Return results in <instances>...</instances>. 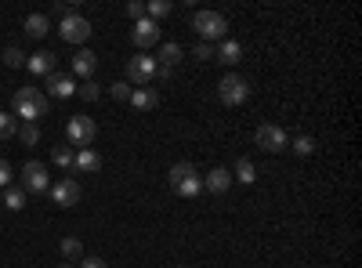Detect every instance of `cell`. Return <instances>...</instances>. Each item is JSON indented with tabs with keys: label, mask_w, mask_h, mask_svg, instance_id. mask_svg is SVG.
Wrapping results in <instances>:
<instances>
[{
	"label": "cell",
	"mask_w": 362,
	"mask_h": 268,
	"mask_svg": "<svg viewBox=\"0 0 362 268\" xmlns=\"http://www.w3.org/2000/svg\"><path fill=\"white\" fill-rule=\"evenodd\" d=\"M11 116L22 124H37L40 116H47V95L40 91V87H18L15 98H11Z\"/></svg>",
	"instance_id": "1"
},
{
	"label": "cell",
	"mask_w": 362,
	"mask_h": 268,
	"mask_svg": "<svg viewBox=\"0 0 362 268\" xmlns=\"http://www.w3.org/2000/svg\"><path fill=\"white\" fill-rule=\"evenodd\" d=\"M192 33H199L203 44H206V40H225L228 18H225L221 11H196V15H192Z\"/></svg>",
	"instance_id": "2"
},
{
	"label": "cell",
	"mask_w": 362,
	"mask_h": 268,
	"mask_svg": "<svg viewBox=\"0 0 362 268\" xmlns=\"http://www.w3.org/2000/svg\"><path fill=\"white\" fill-rule=\"evenodd\" d=\"M160 66H156V58H148V54H134L131 62H127V83L131 87H148L156 80Z\"/></svg>",
	"instance_id": "3"
},
{
	"label": "cell",
	"mask_w": 362,
	"mask_h": 268,
	"mask_svg": "<svg viewBox=\"0 0 362 268\" xmlns=\"http://www.w3.org/2000/svg\"><path fill=\"white\" fill-rule=\"evenodd\" d=\"M218 98H221L225 105H243V102L250 98V83L239 76V73H228V76H221V83H218Z\"/></svg>",
	"instance_id": "4"
},
{
	"label": "cell",
	"mask_w": 362,
	"mask_h": 268,
	"mask_svg": "<svg viewBox=\"0 0 362 268\" xmlns=\"http://www.w3.org/2000/svg\"><path fill=\"white\" fill-rule=\"evenodd\" d=\"M47 189H51L47 167L37 163V160H29V163L22 167V192H47Z\"/></svg>",
	"instance_id": "5"
},
{
	"label": "cell",
	"mask_w": 362,
	"mask_h": 268,
	"mask_svg": "<svg viewBox=\"0 0 362 268\" xmlns=\"http://www.w3.org/2000/svg\"><path fill=\"white\" fill-rule=\"evenodd\" d=\"M254 141L264 148V153H283V148L290 145V134L283 127H276V124H261L257 134H254Z\"/></svg>",
	"instance_id": "6"
},
{
	"label": "cell",
	"mask_w": 362,
	"mask_h": 268,
	"mask_svg": "<svg viewBox=\"0 0 362 268\" xmlns=\"http://www.w3.org/2000/svg\"><path fill=\"white\" fill-rule=\"evenodd\" d=\"M66 134H69V141H73V145L87 148L90 141H95L98 127H95V120H90V116H69V124H66Z\"/></svg>",
	"instance_id": "7"
},
{
	"label": "cell",
	"mask_w": 362,
	"mask_h": 268,
	"mask_svg": "<svg viewBox=\"0 0 362 268\" xmlns=\"http://www.w3.org/2000/svg\"><path fill=\"white\" fill-rule=\"evenodd\" d=\"M58 33H62V40H66V44H76V47H83V40L90 37V22H87L83 15L62 18V25H58Z\"/></svg>",
	"instance_id": "8"
},
{
	"label": "cell",
	"mask_w": 362,
	"mask_h": 268,
	"mask_svg": "<svg viewBox=\"0 0 362 268\" xmlns=\"http://www.w3.org/2000/svg\"><path fill=\"white\" fill-rule=\"evenodd\" d=\"M131 40L138 44V51L160 44V22H153V18H138L134 29H131Z\"/></svg>",
	"instance_id": "9"
},
{
	"label": "cell",
	"mask_w": 362,
	"mask_h": 268,
	"mask_svg": "<svg viewBox=\"0 0 362 268\" xmlns=\"http://www.w3.org/2000/svg\"><path fill=\"white\" fill-rule=\"evenodd\" d=\"M51 199L58 206H76L80 203V182H76V177H62V182H54L51 185Z\"/></svg>",
	"instance_id": "10"
},
{
	"label": "cell",
	"mask_w": 362,
	"mask_h": 268,
	"mask_svg": "<svg viewBox=\"0 0 362 268\" xmlns=\"http://www.w3.org/2000/svg\"><path fill=\"white\" fill-rule=\"evenodd\" d=\"M95 69H98V54L87 51V47H80V51L73 54V73H69V76H73V80H76V76L87 80V76H95Z\"/></svg>",
	"instance_id": "11"
},
{
	"label": "cell",
	"mask_w": 362,
	"mask_h": 268,
	"mask_svg": "<svg viewBox=\"0 0 362 268\" xmlns=\"http://www.w3.org/2000/svg\"><path fill=\"white\" fill-rule=\"evenodd\" d=\"M47 87H51V95H54V98H73L80 83H76L69 73H58V69H54V73L47 76Z\"/></svg>",
	"instance_id": "12"
},
{
	"label": "cell",
	"mask_w": 362,
	"mask_h": 268,
	"mask_svg": "<svg viewBox=\"0 0 362 268\" xmlns=\"http://www.w3.org/2000/svg\"><path fill=\"white\" fill-rule=\"evenodd\" d=\"M131 105L138 112H153L160 105V91H156V87H134V91H131Z\"/></svg>",
	"instance_id": "13"
},
{
	"label": "cell",
	"mask_w": 362,
	"mask_h": 268,
	"mask_svg": "<svg viewBox=\"0 0 362 268\" xmlns=\"http://www.w3.org/2000/svg\"><path fill=\"white\" fill-rule=\"evenodd\" d=\"M228 185H232V170H225V167H214V170L203 177V189H206V192H214V196L228 192Z\"/></svg>",
	"instance_id": "14"
},
{
	"label": "cell",
	"mask_w": 362,
	"mask_h": 268,
	"mask_svg": "<svg viewBox=\"0 0 362 268\" xmlns=\"http://www.w3.org/2000/svg\"><path fill=\"white\" fill-rule=\"evenodd\" d=\"M73 170L95 174V170H102V156L95 153V148H80V153H73Z\"/></svg>",
	"instance_id": "15"
},
{
	"label": "cell",
	"mask_w": 362,
	"mask_h": 268,
	"mask_svg": "<svg viewBox=\"0 0 362 268\" xmlns=\"http://www.w3.org/2000/svg\"><path fill=\"white\" fill-rule=\"evenodd\" d=\"M25 66H29V73H37V76H51L54 73V54L51 51H37V54L25 58Z\"/></svg>",
	"instance_id": "16"
},
{
	"label": "cell",
	"mask_w": 362,
	"mask_h": 268,
	"mask_svg": "<svg viewBox=\"0 0 362 268\" xmlns=\"http://www.w3.org/2000/svg\"><path fill=\"white\" fill-rule=\"evenodd\" d=\"M214 58H221V62H225V66H235V62H239V58H243V44H235V40H228V37H225V40L218 44V51H214Z\"/></svg>",
	"instance_id": "17"
},
{
	"label": "cell",
	"mask_w": 362,
	"mask_h": 268,
	"mask_svg": "<svg viewBox=\"0 0 362 268\" xmlns=\"http://www.w3.org/2000/svg\"><path fill=\"white\" fill-rule=\"evenodd\" d=\"M174 192H177V196H185V199L199 196V192H203V177H199V174H189V177H181V182L174 185Z\"/></svg>",
	"instance_id": "18"
},
{
	"label": "cell",
	"mask_w": 362,
	"mask_h": 268,
	"mask_svg": "<svg viewBox=\"0 0 362 268\" xmlns=\"http://www.w3.org/2000/svg\"><path fill=\"white\" fill-rule=\"evenodd\" d=\"M47 29H51V18H47V15H29V18H25V33L33 37V40L47 37Z\"/></svg>",
	"instance_id": "19"
},
{
	"label": "cell",
	"mask_w": 362,
	"mask_h": 268,
	"mask_svg": "<svg viewBox=\"0 0 362 268\" xmlns=\"http://www.w3.org/2000/svg\"><path fill=\"white\" fill-rule=\"evenodd\" d=\"M177 62H181V44L167 40V44L160 47V66H163V69H174Z\"/></svg>",
	"instance_id": "20"
},
{
	"label": "cell",
	"mask_w": 362,
	"mask_h": 268,
	"mask_svg": "<svg viewBox=\"0 0 362 268\" xmlns=\"http://www.w3.org/2000/svg\"><path fill=\"white\" fill-rule=\"evenodd\" d=\"M62 257L66 261H80L83 257V243L76 240V235H66V240H62Z\"/></svg>",
	"instance_id": "21"
},
{
	"label": "cell",
	"mask_w": 362,
	"mask_h": 268,
	"mask_svg": "<svg viewBox=\"0 0 362 268\" xmlns=\"http://www.w3.org/2000/svg\"><path fill=\"white\" fill-rule=\"evenodd\" d=\"M15 134H18V120H15L11 112H0V141H8Z\"/></svg>",
	"instance_id": "22"
},
{
	"label": "cell",
	"mask_w": 362,
	"mask_h": 268,
	"mask_svg": "<svg viewBox=\"0 0 362 268\" xmlns=\"http://www.w3.org/2000/svg\"><path fill=\"white\" fill-rule=\"evenodd\" d=\"M76 95H80L83 102H98V98H102V83L87 80V83H80V87H76Z\"/></svg>",
	"instance_id": "23"
},
{
	"label": "cell",
	"mask_w": 362,
	"mask_h": 268,
	"mask_svg": "<svg viewBox=\"0 0 362 268\" xmlns=\"http://www.w3.org/2000/svg\"><path fill=\"white\" fill-rule=\"evenodd\" d=\"M51 160H54V167L69 170V167H73V148H69V145H58L54 153H51Z\"/></svg>",
	"instance_id": "24"
},
{
	"label": "cell",
	"mask_w": 362,
	"mask_h": 268,
	"mask_svg": "<svg viewBox=\"0 0 362 268\" xmlns=\"http://www.w3.org/2000/svg\"><path fill=\"white\" fill-rule=\"evenodd\" d=\"M15 138H18L22 145H37V141H40V127H37V124H22Z\"/></svg>",
	"instance_id": "25"
},
{
	"label": "cell",
	"mask_w": 362,
	"mask_h": 268,
	"mask_svg": "<svg viewBox=\"0 0 362 268\" xmlns=\"http://www.w3.org/2000/svg\"><path fill=\"white\" fill-rule=\"evenodd\" d=\"M235 177H239V182H247V185H254V177H257V167H254L250 160H239V163H235Z\"/></svg>",
	"instance_id": "26"
},
{
	"label": "cell",
	"mask_w": 362,
	"mask_h": 268,
	"mask_svg": "<svg viewBox=\"0 0 362 268\" xmlns=\"http://www.w3.org/2000/svg\"><path fill=\"white\" fill-rule=\"evenodd\" d=\"M290 148H293L297 156H312V153H315V141H312L308 134H300V138H293V141H290Z\"/></svg>",
	"instance_id": "27"
},
{
	"label": "cell",
	"mask_w": 362,
	"mask_h": 268,
	"mask_svg": "<svg viewBox=\"0 0 362 268\" xmlns=\"http://www.w3.org/2000/svg\"><path fill=\"white\" fill-rule=\"evenodd\" d=\"M4 66H11V69H22L25 66V54H22V47H4Z\"/></svg>",
	"instance_id": "28"
},
{
	"label": "cell",
	"mask_w": 362,
	"mask_h": 268,
	"mask_svg": "<svg viewBox=\"0 0 362 268\" xmlns=\"http://www.w3.org/2000/svg\"><path fill=\"white\" fill-rule=\"evenodd\" d=\"M4 206H8V211H22V206H25V192L22 189H8L4 192Z\"/></svg>",
	"instance_id": "29"
},
{
	"label": "cell",
	"mask_w": 362,
	"mask_h": 268,
	"mask_svg": "<svg viewBox=\"0 0 362 268\" xmlns=\"http://www.w3.org/2000/svg\"><path fill=\"white\" fill-rule=\"evenodd\" d=\"M131 91H134V87H131L127 80H116V83L109 87V95H112L116 102H131Z\"/></svg>",
	"instance_id": "30"
},
{
	"label": "cell",
	"mask_w": 362,
	"mask_h": 268,
	"mask_svg": "<svg viewBox=\"0 0 362 268\" xmlns=\"http://www.w3.org/2000/svg\"><path fill=\"white\" fill-rule=\"evenodd\" d=\"M145 15H153V22L167 18L170 15V0H153V4H145Z\"/></svg>",
	"instance_id": "31"
},
{
	"label": "cell",
	"mask_w": 362,
	"mask_h": 268,
	"mask_svg": "<svg viewBox=\"0 0 362 268\" xmlns=\"http://www.w3.org/2000/svg\"><path fill=\"white\" fill-rule=\"evenodd\" d=\"M51 11H54V15H58V18H73V15H80V11H76V8H73V4H54V8H51Z\"/></svg>",
	"instance_id": "32"
},
{
	"label": "cell",
	"mask_w": 362,
	"mask_h": 268,
	"mask_svg": "<svg viewBox=\"0 0 362 268\" xmlns=\"http://www.w3.org/2000/svg\"><path fill=\"white\" fill-rule=\"evenodd\" d=\"M127 15L138 22V18H145V4H141V0H131V4H127Z\"/></svg>",
	"instance_id": "33"
},
{
	"label": "cell",
	"mask_w": 362,
	"mask_h": 268,
	"mask_svg": "<svg viewBox=\"0 0 362 268\" xmlns=\"http://www.w3.org/2000/svg\"><path fill=\"white\" fill-rule=\"evenodd\" d=\"M11 185V163L8 160H0V189Z\"/></svg>",
	"instance_id": "34"
},
{
	"label": "cell",
	"mask_w": 362,
	"mask_h": 268,
	"mask_svg": "<svg viewBox=\"0 0 362 268\" xmlns=\"http://www.w3.org/2000/svg\"><path fill=\"white\" fill-rule=\"evenodd\" d=\"M196 58H199V62H206V58H214V47H210V44H196Z\"/></svg>",
	"instance_id": "35"
},
{
	"label": "cell",
	"mask_w": 362,
	"mask_h": 268,
	"mask_svg": "<svg viewBox=\"0 0 362 268\" xmlns=\"http://www.w3.org/2000/svg\"><path fill=\"white\" fill-rule=\"evenodd\" d=\"M80 268H109V264H105L102 257H83V261H80Z\"/></svg>",
	"instance_id": "36"
},
{
	"label": "cell",
	"mask_w": 362,
	"mask_h": 268,
	"mask_svg": "<svg viewBox=\"0 0 362 268\" xmlns=\"http://www.w3.org/2000/svg\"><path fill=\"white\" fill-rule=\"evenodd\" d=\"M62 268H73V264H62Z\"/></svg>",
	"instance_id": "37"
}]
</instances>
